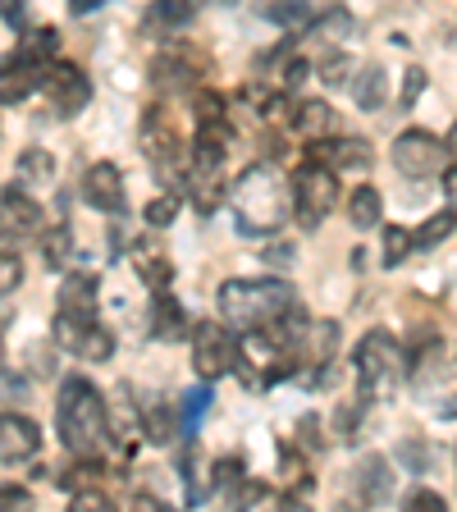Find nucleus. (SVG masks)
<instances>
[{"label": "nucleus", "instance_id": "f257e3e1", "mask_svg": "<svg viewBox=\"0 0 457 512\" xmlns=\"http://www.w3.org/2000/svg\"><path fill=\"white\" fill-rule=\"evenodd\" d=\"M229 206H234V229L243 238H270L293 220V192L275 165H247L234 179Z\"/></svg>", "mask_w": 457, "mask_h": 512}, {"label": "nucleus", "instance_id": "f03ea898", "mask_svg": "<svg viewBox=\"0 0 457 512\" xmlns=\"http://www.w3.org/2000/svg\"><path fill=\"white\" fill-rule=\"evenodd\" d=\"M55 430H60L64 448L74 458H101L110 448V430H106V398L92 380L83 375H69L60 384V398H55Z\"/></svg>", "mask_w": 457, "mask_h": 512}, {"label": "nucleus", "instance_id": "7ed1b4c3", "mask_svg": "<svg viewBox=\"0 0 457 512\" xmlns=\"http://www.w3.org/2000/svg\"><path fill=\"white\" fill-rule=\"evenodd\" d=\"M293 302H298V293H293L284 279H229V284H220V293H215L220 320L234 334L266 330Z\"/></svg>", "mask_w": 457, "mask_h": 512}, {"label": "nucleus", "instance_id": "20e7f679", "mask_svg": "<svg viewBox=\"0 0 457 512\" xmlns=\"http://www.w3.org/2000/svg\"><path fill=\"white\" fill-rule=\"evenodd\" d=\"M224 160H229V124H192L188 165H183V197L202 215H211L224 197Z\"/></svg>", "mask_w": 457, "mask_h": 512}, {"label": "nucleus", "instance_id": "39448f33", "mask_svg": "<svg viewBox=\"0 0 457 512\" xmlns=\"http://www.w3.org/2000/svg\"><path fill=\"white\" fill-rule=\"evenodd\" d=\"M352 366H357V389H362L366 403L394 398L398 384L407 380V352L389 330L366 334V339L357 343V352H352Z\"/></svg>", "mask_w": 457, "mask_h": 512}, {"label": "nucleus", "instance_id": "423d86ee", "mask_svg": "<svg viewBox=\"0 0 457 512\" xmlns=\"http://www.w3.org/2000/svg\"><path fill=\"white\" fill-rule=\"evenodd\" d=\"M288 192H293V215H298L302 229H320L325 215L334 211V202H339V170H330L325 160L307 156L298 170H293Z\"/></svg>", "mask_w": 457, "mask_h": 512}, {"label": "nucleus", "instance_id": "0eeeda50", "mask_svg": "<svg viewBox=\"0 0 457 512\" xmlns=\"http://www.w3.org/2000/svg\"><path fill=\"white\" fill-rule=\"evenodd\" d=\"M51 339L60 352H74L78 362H110L115 357V334L101 325V311H55Z\"/></svg>", "mask_w": 457, "mask_h": 512}, {"label": "nucleus", "instance_id": "6e6552de", "mask_svg": "<svg viewBox=\"0 0 457 512\" xmlns=\"http://www.w3.org/2000/svg\"><path fill=\"white\" fill-rule=\"evenodd\" d=\"M142 151L156 165L160 183H179L183 179V128L174 106L156 101V106L142 115Z\"/></svg>", "mask_w": 457, "mask_h": 512}, {"label": "nucleus", "instance_id": "1a4fd4ad", "mask_svg": "<svg viewBox=\"0 0 457 512\" xmlns=\"http://www.w3.org/2000/svg\"><path fill=\"white\" fill-rule=\"evenodd\" d=\"M394 165L403 179H435L439 165H448V156H453V133H448L444 142L435 138V133H426V128H403L394 138Z\"/></svg>", "mask_w": 457, "mask_h": 512}, {"label": "nucleus", "instance_id": "9d476101", "mask_svg": "<svg viewBox=\"0 0 457 512\" xmlns=\"http://www.w3.org/2000/svg\"><path fill=\"white\" fill-rule=\"evenodd\" d=\"M188 334H192V366H197L202 380H220V375L234 371L238 334L229 330V325H220V320H197V325H188Z\"/></svg>", "mask_w": 457, "mask_h": 512}, {"label": "nucleus", "instance_id": "9b49d317", "mask_svg": "<svg viewBox=\"0 0 457 512\" xmlns=\"http://www.w3.org/2000/svg\"><path fill=\"white\" fill-rule=\"evenodd\" d=\"M37 87L46 92V101L55 106V115H64V119L78 115V110H87V101H92V78L69 60H46L42 83Z\"/></svg>", "mask_w": 457, "mask_h": 512}, {"label": "nucleus", "instance_id": "f8f14e48", "mask_svg": "<svg viewBox=\"0 0 457 512\" xmlns=\"http://www.w3.org/2000/svg\"><path fill=\"white\" fill-rule=\"evenodd\" d=\"M42 202L23 188L0 192V238L5 243H28V238L42 234Z\"/></svg>", "mask_w": 457, "mask_h": 512}, {"label": "nucleus", "instance_id": "ddd939ff", "mask_svg": "<svg viewBox=\"0 0 457 512\" xmlns=\"http://www.w3.org/2000/svg\"><path fill=\"white\" fill-rule=\"evenodd\" d=\"M78 192H83V202L101 215H124V206H128L124 174H119V165H110V160H96L92 170L83 174Z\"/></svg>", "mask_w": 457, "mask_h": 512}, {"label": "nucleus", "instance_id": "4468645a", "mask_svg": "<svg viewBox=\"0 0 457 512\" xmlns=\"http://www.w3.org/2000/svg\"><path fill=\"white\" fill-rule=\"evenodd\" d=\"M42 69H46V60H37V55H28L23 46H14V51L0 60V106L28 101V96L37 92V83H42Z\"/></svg>", "mask_w": 457, "mask_h": 512}, {"label": "nucleus", "instance_id": "2eb2a0df", "mask_svg": "<svg viewBox=\"0 0 457 512\" xmlns=\"http://www.w3.org/2000/svg\"><path fill=\"white\" fill-rule=\"evenodd\" d=\"M42 453V426L23 412H0V462H32Z\"/></svg>", "mask_w": 457, "mask_h": 512}, {"label": "nucleus", "instance_id": "dca6fc26", "mask_svg": "<svg viewBox=\"0 0 457 512\" xmlns=\"http://www.w3.org/2000/svg\"><path fill=\"white\" fill-rule=\"evenodd\" d=\"M202 78V55H183V51H165L151 64V87L160 96H179Z\"/></svg>", "mask_w": 457, "mask_h": 512}, {"label": "nucleus", "instance_id": "f3484780", "mask_svg": "<svg viewBox=\"0 0 457 512\" xmlns=\"http://www.w3.org/2000/svg\"><path fill=\"white\" fill-rule=\"evenodd\" d=\"M307 156L311 160H325L330 170H371V160H375V151H371V142H362V138H316V142H307Z\"/></svg>", "mask_w": 457, "mask_h": 512}, {"label": "nucleus", "instance_id": "a211bd4d", "mask_svg": "<svg viewBox=\"0 0 457 512\" xmlns=\"http://www.w3.org/2000/svg\"><path fill=\"white\" fill-rule=\"evenodd\" d=\"M106 430H110V444H115L124 458L138 453V444H142V407L128 398V389L106 407Z\"/></svg>", "mask_w": 457, "mask_h": 512}, {"label": "nucleus", "instance_id": "6ab92c4d", "mask_svg": "<svg viewBox=\"0 0 457 512\" xmlns=\"http://www.w3.org/2000/svg\"><path fill=\"white\" fill-rule=\"evenodd\" d=\"M197 14H202V0H151L147 14H142V32L147 37H174Z\"/></svg>", "mask_w": 457, "mask_h": 512}, {"label": "nucleus", "instance_id": "aec40b11", "mask_svg": "<svg viewBox=\"0 0 457 512\" xmlns=\"http://www.w3.org/2000/svg\"><path fill=\"white\" fill-rule=\"evenodd\" d=\"M151 334H156L160 343H179L183 334H188V311H183V302L170 293V284L151 288Z\"/></svg>", "mask_w": 457, "mask_h": 512}, {"label": "nucleus", "instance_id": "412c9836", "mask_svg": "<svg viewBox=\"0 0 457 512\" xmlns=\"http://www.w3.org/2000/svg\"><path fill=\"white\" fill-rule=\"evenodd\" d=\"M348 92H352V101H357V110H384L389 106V69L384 64H362L357 74L348 78Z\"/></svg>", "mask_w": 457, "mask_h": 512}, {"label": "nucleus", "instance_id": "4be33fe9", "mask_svg": "<svg viewBox=\"0 0 457 512\" xmlns=\"http://www.w3.org/2000/svg\"><path fill=\"white\" fill-rule=\"evenodd\" d=\"M357 494L366 503H389L394 499V471L384 453H366L362 467H357Z\"/></svg>", "mask_w": 457, "mask_h": 512}, {"label": "nucleus", "instance_id": "5701e85b", "mask_svg": "<svg viewBox=\"0 0 457 512\" xmlns=\"http://www.w3.org/2000/svg\"><path fill=\"white\" fill-rule=\"evenodd\" d=\"M288 128H293V138H302V142H316V138H325V133H334L330 101H298V106L288 110Z\"/></svg>", "mask_w": 457, "mask_h": 512}, {"label": "nucleus", "instance_id": "b1692460", "mask_svg": "<svg viewBox=\"0 0 457 512\" xmlns=\"http://www.w3.org/2000/svg\"><path fill=\"white\" fill-rule=\"evenodd\" d=\"M311 42H320L325 51H348L352 46V37H357V19H352L343 5H334L325 19H316L311 23V32H307Z\"/></svg>", "mask_w": 457, "mask_h": 512}, {"label": "nucleus", "instance_id": "393cba45", "mask_svg": "<svg viewBox=\"0 0 457 512\" xmlns=\"http://www.w3.org/2000/svg\"><path fill=\"white\" fill-rule=\"evenodd\" d=\"M55 179V156L46 147H28L19 151V160H14V188L32 192V188H46V183Z\"/></svg>", "mask_w": 457, "mask_h": 512}, {"label": "nucleus", "instance_id": "a878e982", "mask_svg": "<svg viewBox=\"0 0 457 512\" xmlns=\"http://www.w3.org/2000/svg\"><path fill=\"white\" fill-rule=\"evenodd\" d=\"M384 220V197L375 183H357L348 192V224L352 229H380Z\"/></svg>", "mask_w": 457, "mask_h": 512}, {"label": "nucleus", "instance_id": "bb28decb", "mask_svg": "<svg viewBox=\"0 0 457 512\" xmlns=\"http://www.w3.org/2000/svg\"><path fill=\"white\" fill-rule=\"evenodd\" d=\"M133 270H138L142 279H147V288H165L174 279V261L165 256V247H156V243H133Z\"/></svg>", "mask_w": 457, "mask_h": 512}, {"label": "nucleus", "instance_id": "cd10ccee", "mask_svg": "<svg viewBox=\"0 0 457 512\" xmlns=\"http://www.w3.org/2000/svg\"><path fill=\"white\" fill-rule=\"evenodd\" d=\"M215 407V394H211V380H202L197 389H188L179 403V435L183 439H197V430H202V421L211 416Z\"/></svg>", "mask_w": 457, "mask_h": 512}, {"label": "nucleus", "instance_id": "c85d7f7f", "mask_svg": "<svg viewBox=\"0 0 457 512\" xmlns=\"http://www.w3.org/2000/svg\"><path fill=\"white\" fill-rule=\"evenodd\" d=\"M60 311H101V284L92 275H69L60 284Z\"/></svg>", "mask_w": 457, "mask_h": 512}, {"label": "nucleus", "instance_id": "c756f323", "mask_svg": "<svg viewBox=\"0 0 457 512\" xmlns=\"http://www.w3.org/2000/svg\"><path fill=\"white\" fill-rule=\"evenodd\" d=\"M42 252H46V266L51 270H69L74 266V229H69V224H55V229H42Z\"/></svg>", "mask_w": 457, "mask_h": 512}, {"label": "nucleus", "instance_id": "7c9ffc66", "mask_svg": "<svg viewBox=\"0 0 457 512\" xmlns=\"http://www.w3.org/2000/svg\"><path fill=\"white\" fill-rule=\"evenodd\" d=\"M174 435H179V412H174L170 403L142 407V439H151V444H170Z\"/></svg>", "mask_w": 457, "mask_h": 512}, {"label": "nucleus", "instance_id": "2f4dec72", "mask_svg": "<svg viewBox=\"0 0 457 512\" xmlns=\"http://www.w3.org/2000/svg\"><path fill=\"white\" fill-rule=\"evenodd\" d=\"M256 14L270 19L275 28H302L311 19V5L307 0H256Z\"/></svg>", "mask_w": 457, "mask_h": 512}, {"label": "nucleus", "instance_id": "473e14b6", "mask_svg": "<svg viewBox=\"0 0 457 512\" xmlns=\"http://www.w3.org/2000/svg\"><path fill=\"white\" fill-rule=\"evenodd\" d=\"M202 453H197V444L188 439V448H183V458H179V476L183 485H188V503H202L206 499V480H202Z\"/></svg>", "mask_w": 457, "mask_h": 512}, {"label": "nucleus", "instance_id": "72a5a7b5", "mask_svg": "<svg viewBox=\"0 0 457 512\" xmlns=\"http://www.w3.org/2000/svg\"><path fill=\"white\" fill-rule=\"evenodd\" d=\"M448 234H453V206H444L435 220H426L421 229H416V234H412V252H430V247H439Z\"/></svg>", "mask_w": 457, "mask_h": 512}, {"label": "nucleus", "instance_id": "f704fd0d", "mask_svg": "<svg viewBox=\"0 0 457 512\" xmlns=\"http://www.w3.org/2000/svg\"><path fill=\"white\" fill-rule=\"evenodd\" d=\"M352 69H357V64H352V55H348V51H325V55H320V64H316L320 83L330 87V92H334V87H348Z\"/></svg>", "mask_w": 457, "mask_h": 512}, {"label": "nucleus", "instance_id": "c9c22d12", "mask_svg": "<svg viewBox=\"0 0 457 512\" xmlns=\"http://www.w3.org/2000/svg\"><path fill=\"white\" fill-rule=\"evenodd\" d=\"M412 256V229H403V224H384V270H398Z\"/></svg>", "mask_w": 457, "mask_h": 512}, {"label": "nucleus", "instance_id": "e433bc0d", "mask_svg": "<svg viewBox=\"0 0 457 512\" xmlns=\"http://www.w3.org/2000/svg\"><path fill=\"white\" fill-rule=\"evenodd\" d=\"M398 462H403V471H412V476H426L430 462H435V448H430L426 439H403V444H398Z\"/></svg>", "mask_w": 457, "mask_h": 512}, {"label": "nucleus", "instance_id": "4c0bfd02", "mask_svg": "<svg viewBox=\"0 0 457 512\" xmlns=\"http://www.w3.org/2000/svg\"><path fill=\"white\" fill-rule=\"evenodd\" d=\"M19 46L28 55H37V60H55V51H60V32L55 28H23Z\"/></svg>", "mask_w": 457, "mask_h": 512}, {"label": "nucleus", "instance_id": "58836bf2", "mask_svg": "<svg viewBox=\"0 0 457 512\" xmlns=\"http://www.w3.org/2000/svg\"><path fill=\"white\" fill-rule=\"evenodd\" d=\"M19 284H23V261H19V252L0 247V298H10Z\"/></svg>", "mask_w": 457, "mask_h": 512}, {"label": "nucleus", "instance_id": "ea45409f", "mask_svg": "<svg viewBox=\"0 0 457 512\" xmlns=\"http://www.w3.org/2000/svg\"><path fill=\"white\" fill-rule=\"evenodd\" d=\"M179 211H183V202L174 197V192H165V197H156V202L147 206V224H151V229H170Z\"/></svg>", "mask_w": 457, "mask_h": 512}, {"label": "nucleus", "instance_id": "a19ab883", "mask_svg": "<svg viewBox=\"0 0 457 512\" xmlns=\"http://www.w3.org/2000/svg\"><path fill=\"white\" fill-rule=\"evenodd\" d=\"M220 119H224V96L197 92V101H192V124H220Z\"/></svg>", "mask_w": 457, "mask_h": 512}, {"label": "nucleus", "instance_id": "79ce46f5", "mask_svg": "<svg viewBox=\"0 0 457 512\" xmlns=\"http://www.w3.org/2000/svg\"><path fill=\"white\" fill-rule=\"evenodd\" d=\"M247 476V471H243V458H224V462H215V471H211V485H215V490H224V494H229V490H234V485H238V480H243Z\"/></svg>", "mask_w": 457, "mask_h": 512}, {"label": "nucleus", "instance_id": "37998d69", "mask_svg": "<svg viewBox=\"0 0 457 512\" xmlns=\"http://www.w3.org/2000/svg\"><path fill=\"white\" fill-rule=\"evenodd\" d=\"M426 83H430L426 69H416V64H412V69L403 74V110H412V106H416V96L426 92Z\"/></svg>", "mask_w": 457, "mask_h": 512}, {"label": "nucleus", "instance_id": "c03bdc74", "mask_svg": "<svg viewBox=\"0 0 457 512\" xmlns=\"http://www.w3.org/2000/svg\"><path fill=\"white\" fill-rule=\"evenodd\" d=\"M407 508H412V512H444L448 499H444V494H435V490H416L412 499H407Z\"/></svg>", "mask_w": 457, "mask_h": 512}, {"label": "nucleus", "instance_id": "a18cd8bd", "mask_svg": "<svg viewBox=\"0 0 457 512\" xmlns=\"http://www.w3.org/2000/svg\"><path fill=\"white\" fill-rule=\"evenodd\" d=\"M28 366H32V375H37V380H51V375H55L51 348H37V343H32V348H28Z\"/></svg>", "mask_w": 457, "mask_h": 512}, {"label": "nucleus", "instance_id": "49530a36", "mask_svg": "<svg viewBox=\"0 0 457 512\" xmlns=\"http://www.w3.org/2000/svg\"><path fill=\"white\" fill-rule=\"evenodd\" d=\"M32 490L28 485H0V508H28Z\"/></svg>", "mask_w": 457, "mask_h": 512}, {"label": "nucleus", "instance_id": "de8ad7c7", "mask_svg": "<svg viewBox=\"0 0 457 512\" xmlns=\"http://www.w3.org/2000/svg\"><path fill=\"white\" fill-rule=\"evenodd\" d=\"M316 430H320V416H302V444H307V448H320Z\"/></svg>", "mask_w": 457, "mask_h": 512}, {"label": "nucleus", "instance_id": "09e8293b", "mask_svg": "<svg viewBox=\"0 0 457 512\" xmlns=\"http://www.w3.org/2000/svg\"><path fill=\"white\" fill-rule=\"evenodd\" d=\"M101 5H110V0H69V14H92Z\"/></svg>", "mask_w": 457, "mask_h": 512}, {"label": "nucleus", "instance_id": "8fccbe9b", "mask_svg": "<svg viewBox=\"0 0 457 512\" xmlns=\"http://www.w3.org/2000/svg\"><path fill=\"white\" fill-rule=\"evenodd\" d=\"M266 261H270V266H288V261H293V247H270Z\"/></svg>", "mask_w": 457, "mask_h": 512}, {"label": "nucleus", "instance_id": "3c124183", "mask_svg": "<svg viewBox=\"0 0 457 512\" xmlns=\"http://www.w3.org/2000/svg\"><path fill=\"white\" fill-rule=\"evenodd\" d=\"M0 375H5V339H0Z\"/></svg>", "mask_w": 457, "mask_h": 512}, {"label": "nucleus", "instance_id": "603ef678", "mask_svg": "<svg viewBox=\"0 0 457 512\" xmlns=\"http://www.w3.org/2000/svg\"><path fill=\"white\" fill-rule=\"evenodd\" d=\"M5 5H10V0H0V14H5Z\"/></svg>", "mask_w": 457, "mask_h": 512}]
</instances>
